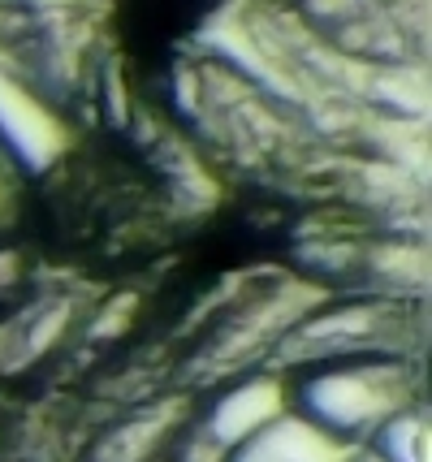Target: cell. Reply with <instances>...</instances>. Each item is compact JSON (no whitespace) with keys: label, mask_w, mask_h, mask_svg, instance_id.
Here are the masks:
<instances>
[{"label":"cell","mask_w":432,"mask_h":462,"mask_svg":"<svg viewBox=\"0 0 432 462\" xmlns=\"http://www.w3.org/2000/svg\"><path fill=\"white\" fill-rule=\"evenodd\" d=\"M411 324L393 294H359L311 307L281 333L272 359L281 372L346 359H411Z\"/></svg>","instance_id":"7a4b0ae2"},{"label":"cell","mask_w":432,"mask_h":462,"mask_svg":"<svg viewBox=\"0 0 432 462\" xmlns=\"http://www.w3.org/2000/svg\"><path fill=\"white\" fill-rule=\"evenodd\" d=\"M169 437V415L165 411H143L130 415L125 423H117L113 432H104L91 462H152V454L161 449V441Z\"/></svg>","instance_id":"52a82bcc"},{"label":"cell","mask_w":432,"mask_h":462,"mask_svg":"<svg viewBox=\"0 0 432 462\" xmlns=\"http://www.w3.org/2000/svg\"><path fill=\"white\" fill-rule=\"evenodd\" d=\"M9 225V181H5V169H0V234Z\"/></svg>","instance_id":"9c48e42d"},{"label":"cell","mask_w":432,"mask_h":462,"mask_svg":"<svg viewBox=\"0 0 432 462\" xmlns=\"http://www.w3.org/2000/svg\"><path fill=\"white\" fill-rule=\"evenodd\" d=\"M225 462H342V449L286 411L268 428H260L251 441L238 445Z\"/></svg>","instance_id":"5b68a950"},{"label":"cell","mask_w":432,"mask_h":462,"mask_svg":"<svg viewBox=\"0 0 432 462\" xmlns=\"http://www.w3.org/2000/svg\"><path fill=\"white\" fill-rule=\"evenodd\" d=\"M0 152L9 164L43 173L61 161L65 130L22 82L0 79Z\"/></svg>","instance_id":"277c9868"},{"label":"cell","mask_w":432,"mask_h":462,"mask_svg":"<svg viewBox=\"0 0 432 462\" xmlns=\"http://www.w3.org/2000/svg\"><path fill=\"white\" fill-rule=\"evenodd\" d=\"M65 333H69V307L61 299L22 311L0 337V367H9V372L35 367L65 342Z\"/></svg>","instance_id":"8992f818"},{"label":"cell","mask_w":432,"mask_h":462,"mask_svg":"<svg viewBox=\"0 0 432 462\" xmlns=\"http://www.w3.org/2000/svg\"><path fill=\"white\" fill-rule=\"evenodd\" d=\"M363 449H372L381 462H432V437H428V411L424 402H411L398 411Z\"/></svg>","instance_id":"ba28073f"},{"label":"cell","mask_w":432,"mask_h":462,"mask_svg":"<svg viewBox=\"0 0 432 462\" xmlns=\"http://www.w3.org/2000/svg\"><path fill=\"white\" fill-rule=\"evenodd\" d=\"M286 376L281 372H234L216 384V393L204 398L199 415L186 432V449H195L207 462H225L243 441L260 428L286 415Z\"/></svg>","instance_id":"3957f363"},{"label":"cell","mask_w":432,"mask_h":462,"mask_svg":"<svg viewBox=\"0 0 432 462\" xmlns=\"http://www.w3.org/2000/svg\"><path fill=\"white\" fill-rule=\"evenodd\" d=\"M411 402H419L411 359L316 363L286 376L290 415H299L311 432H320L342 454L363 449Z\"/></svg>","instance_id":"6da1fadb"},{"label":"cell","mask_w":432,"mask_h":462,"mask_svg":"<svg viewBox=\"0 0 432 462\" xmlns=\"http://www.w3.org/2000/svg\"><path fill=\"white\" fill-rule=\"evenodd\" d=\"M342 462H381L372 449H350V454H342Z\"/></svg>","instance_id":"30bf717a"}]
</instances>
